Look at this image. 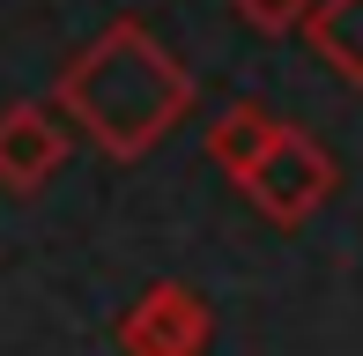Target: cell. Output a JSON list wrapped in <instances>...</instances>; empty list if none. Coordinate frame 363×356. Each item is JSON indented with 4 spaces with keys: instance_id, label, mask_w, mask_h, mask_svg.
<instances>
[{
    "instance_id": "cell-1",
    "label": "cell",
    "mask_w": 363,
    "mask_h": 356,
    "mask_svg": "<svg viewBox=\"0 0 363 356\" xmlns=\"http://www.w3.org/2000/svg\"><path fill=\"white\" fill-rule=\"evenodd\" d=\"M52 104L67 111V126L96 156L141 164L148 149H163V141L193 119L201 82H193V67L171 45H156V30H148L141 15H119V23H104L67 67H60Z\"/></svg>"
},
{
    "instance_id": "cell-2",
    "label": "cell",
    "mask_w": 363,
    "mask_h": 356,
    "mask_svg": "<svg viewBox=\"0 0 363 356\" xmlns=\"http://www.w3.org/2000/svg\"><path fill=\"white\" fill-rule=\"evenodd\" d=\"M334 186H341V164L326 156V141L304 134V126H282V141L259 156L252 178H245V201H252L267 223L296 230V223H311L326 201H334Z\"/></svg>"
},
{
    "instance_id": "cell-3",
    "label": "cell",
    "mask_w": 363,
    "mask_h": 356,
    "mask_svg": "<svg viewBox=\"0 0 363 356\" xmlns=\"http://www.w3.org/2000/svg\"><path fill=\"white\" fill-rule=\"evenodd\" d=\"M216 312L186 282H148L119 319V356H208Z\"/></svg>"
},
{
    "instance_id": "cell-4",
    "label": "cell",
    "mask_w": 363,
    "mask_h": 356,
    "mask_svg": "<svg viewBox=\"0 0 363 356\" xmlns=\"http://www.w3.org/2000/svg\"><path fill=\"white\" fill-rule=\"evenodd\" d=\"M67 164V111L60 104H38V96H23V104L0 111V186L8 193H45Z\"/></svg>"
},
{
    "instance_id": "cell-5",
    "label": "cell",
    "mask_w": 363,
    "mask_h": 356,
    "mask_svg": "<svg viewBox=\"0 0 363 356\" xmlns=\"http://www.w3.org/2000/svg\"><path fill=\"white\" fill-rule=\"evenodd\" d=\"M274 141H282V119H274L259 96H238V104H223V111H216V126H208V164H216L223 178H238V186H245Z\"/></svg>"
},
{
    "instance_id": "cell-6",
    "label": "cell",
    "mask_w": 363,
    "mask_h": 356,
    "mask_svg": "<svg viewBox=\"0 0 363 356\" xmlns=\"http://www.w3.org/2000/svg\"><path fill=\"white\" fill-rule=\"evenodd\" d=\"M304 38L349 89H363V0H311Z\"/></svg>"
},
{
    "instance_id": "cell-7",
    "label": "cell",
    "mask_w": 363,
    "mask_h": 356,
    "mask_svg": "<svg viewBox=\"0 0 363 356\" xmlns=\"http://www.w3.org/2000/svg\"><path fill=\"white\" fill-rule=\"evenodd\" d=\"M230 8H238V23L259 30V38H289V30H304L311 0H230Z\"/></svg>"
}]
</instances>
